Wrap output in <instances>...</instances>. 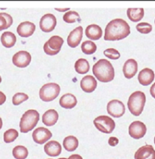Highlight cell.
<instances>
[{
    "label": "cell",
    "mask_w": 155,
    "mask_h": 159,
    "mask_svg": "<svg viewBox=\"0 0 155 159\" xmlns=\"http://www.w3.org/2000/svg\"><path fill=\"white\" fill-rule=\"evenodd\" d=\"M130 27L126 21L122 19H115L107 24L105 29V40H120L128 37Z\"/></svg>",
    "instance_id": "obj_1"
},
{
    "label": "cell",
    "mask_w": 155,
    "mask_h": 159,
    "mask_svg": "<svg viewBox=\"0 0 155 159\" xmlns=\"http://www.w3.org/2000/svg\"><path fill=\"white\" fill-rule=\"evenodd\" d=\"M95 77L101 82H109L115 77V71L110 61L106 59L99 60L92 68Z\"/></svg>",
    "instance_id": "obj_2"
},
{
    "label": "cell",
    "mask_w": 155,
    "mask_h": 159,
    "mask_svg": "<svg viewBox=\"0 0 155 159\" xmlns=\"http://www.w3.org/2000/svg\"><path fill=\"white\" fill-rule=\"evenodd\" d=\"M146 103V96L143 92L136 91L130 96L127 102V107L130 113L135 116L142 113Z\"/></svg>",
    "instance_id": "obj_3"
},
{
    "label": "cell",
    "mask_w": 155,
    "mask_h": 159,
    "mask_svg": "<svg viewBox=\"0 0 155 159\" xmlns=\"http://www.w3.org/2000/svg\"><path fill=\"white\" fill-rule=\"evenodd\" d=\"M40 120L39 113L35 110H29L23 113L20 119V128L21 133H28L37 126Z\"/></svg>",
    "instance_id": "obj_4"
},
{
    "label": "cell",
    "mask_w": 155,
    "mask_h": 159,
    "mask_svg": "<svg viewBox=\"0 0 155 159\" xmlns=\"http://www.w3.org/2000/svg\"><path fill=\"white\" fill-rule=\"evenodd\" d=\"M60 88L57 83H47L43 85L40 89V98L44 102H51L59 96Z\"/></svg>",
    "instance_id": "obj_5"
},
{
    "label": "cell",
    "mask_w": 155,
    "mask_h": 159,
    "mask_svg": "<svg viewBox=\"0 0 155 159\" xmlns=\"http://www.w3.org/2000/svg\"><path fill=\"white\" fill-rule=\"evenodd\" d=\"M94 125L102 133L111 134L116 127L115 121L108 116H99L93 121Z\"/></svg>",
    "instance_id": "obj_6"
},
{
    "label": "cell",
    "mask_w": 155,
    "mask_h": 159,
    "mask_svg": "<svg viewBox=\"0 0 155 159\" xmlns=\"http://www.w3.org/2000/svg\"><path fill=\"white\" fill-rule=\"evenodd\" d=\"M64 43V40L59 36L51 37L43 45V51L47 55H56L60 52Z\"/></svg>",
    "instance_id": "obj_7"
},
{
    "label": "cell",
    "mask_w": 155,
    "mask_h": 159,
    "mask_svg": "<svg viewBox=\"0 0 155 159\" xmlns=\"http://www.w3.org/2000/svg\"><path fill=\"white\" fill-rule=\"evenodd\" d=\"M106 110L110 116L119 118L123 116L125 113V106L121 101L118 99H113L107 104Z\"/></svg>",
    "instance_id": "obj_8"
},
{
    "label": "cell",
    "mask_w": 155,
    "mask_h": 159,
    "mask_svg": "<svg viewBox=\"0 0 155 159\" xmlns=\"http://www.w3.org/2000/svg\"><path fill=\"white\" fill-rule=\"evenodd\" d=\"M147 133V127L140 121H134L129 127V134L133 139H140Z\"/></svg>",
    "instance_id": "obj_9"
},
{
    "label": "cell",
    "mask_w": 155,
    "mask_h": 159,
    "mask_svg": "<svg viewBox=\"0 0 155 159\" xmlns=\"http://www.w3.org/2000/svg\"><path fill=\"white\" fill-rule=\"evenodd\" d=\"M56 25H57V19L53 14L46 13L40 19V28L43 32H51L54 30Z\"/></svg>",
    "instance_id": "obj_10"
},
{
    "label": "cell",
    "mask_w": 155,
    "mask_h": 159,
    "mask_svg": "<svg viewBox=\"0 0 155 159\" xmlns=\"http://www.w3.org/2000/svg\"><path fill=\"white\" fill-rule=\"evenodd\" d=\"M31 61V55L26 51H20L12 57V63L18 68H26Z\"/></svg>",
    "instance_id": "obj_11"
},
{
    "label": "cell",
    "mask_w": 155,
    "mask_h": 159,
    "mask_svg": "<svg viewBox=\"0 0 155 159\" xmlns=\"http://www.w3.org/2000/svg\"><path fill=\"white\" fill-rule=\"evenodd\" d=\"M32 137L34 142L39 144H43L51 139L52 137V133L48 129L41 127L33 130Z\"/></svg>",
    "instance_id": "obj_12"
},
{
    "label": "cell",
    "mask_w": 155,
    "mask_h": 159,
    "mask_svg": "<svg viewBox=\"0 0 155 159\" xmlns=\"http://www.w3.org/2000/svg\"><path fill=\"white\" fill-rule=\"evenodd\" d=\"M82 37H83V28L82 26H79L73 30L68 35V39H67L68 45L70 48H76L82 41Z\"/></svg>",
    "instance_id": "obj_13"
},
{
    "label": "cell",
    "mask_w": 155,
    "mask_h": 159,
    "mask_svg": "<svg viewBox=\"0 0 155 159\" xmlns=\"http://www.w3.org/2000/svg\"><path fill=\"white\" fill-rule=\"evenodd\" d=\"M135 159H155V150L151 145L140 148L134 155Z\"/></svg>",
    "instance_id": "obj_14"
},
{
    "label": "cell",
    "mask_w": 155,
    "mask_h": 159,
    "mask_svg": "<svg viewBox=\"0 0 155 159\" xmlns=\"http://www.w3.org/2000/svg\"><path fill=\"white\" fill-rule=\"evenodd\" d=\"M138 70L137 62L134 59H128L124 63L123 68H122V71L126 79H130L134 77L135 75L136 74Z\"/></svg>",
    "instance_id": "obj_15"
},
{
    "label": "cell",
    "mask_w": 155,
    "mask_h": 159,
    "mask_svg": "<svg viewBox=\"0 0 155 159\" xmlns=\"http://www.w3.org/2000/svg\"><path fill=\"white\" fill-rule=\"evenodd\" d=\"M36 26L34 23L29 21H25L20 23L17 26L16 31L19 35L22 37H29L34 33Z\"/></svg>",
    "instance_id": "obj_16"
},
{
    "label": "cell",
    "mask_w": 155,
    "mask_h": 159,
    "mask_svg": "<svg viewBox=\"0 0 155 159\" xmlns=\"http://www.w3.org/2000/svg\"><path fill=\"white\" fill-rule=\"evenodd\" d=\"M154 79V72L150 68H144L141 70L138 75V81L142 85H150Z\"/></svg>",
    "instance_id": "obj_17"
},
{
    "label": "cell",
    "mask_w": 155,
    "mask_h": 159,
    "mask_svg": "<svg viewBox=\"0 0 155 159\" xmlns=\"http://www.w3.org/2000/svg\"><path fill=\"white\" fill-rule=\"evenodd\" d=\"M97 81L93 76L86 75L81 80V88L85 93H92L97 87Z\"/></svg>",
    "instance_id": "obj_18"
},
{
    "label": "cell",
    "mask_w": 155,
    "mask_h": 159,
    "mask_svg": "<svg viewBox=\"0 0 155 159\" xmlns=\"http://www.w3.org/2000/svg\"><path fill=\"white\" fill-rule=\"evenodd\" d=\"M61 145L56 141H50L45 144L44 152L47 155L57 157L61 153Z\"/></svg>",
    "instance_id": "obj_19"
},
{
    "label": "cell",
    "mask_w": 155,
    "mask_h": 159,
    "mask_svg": "<svg viewBox=\"0 0 155 159\" xmlns=\"http://www.w3.org/2000/svg\"><path fill=\"white\" fill-rule=\"evenodd\" d=\"M85 35L90 40H99L102 36V28L96 24L89 25L85 29Z\"/></svg>",
    "instance_id": "obj_20"
},
{
    "label": "cell",
    "mask_w": 155,
    "mask_h": 159,
    "mask_svg": "<svg viewBox=\"0 0 155 159\" xmlns=\"http://www.w3.org/2000/svg\"><path fill=\"white\" fill-rule=\"evenodd\" d=\"M77 102L76 97L71 93H67V94L63 95L59 100L60 107L64 109H66V110L74 108L77 105Z\"/></svg>",
    "instance_id": "obj_21"
},
{
    "label": "cell",
    "mask_w": 155,
    "mask_h": 159,
    "mask_svg": "<svg viewBox=\"0 0 155 159\" xmlns=\"http://www.w3.org/2000/svg\"><path fill=\"white\" fill-rule=\"evenodd\" d=\"M58 120V113L54 110H49L45 112L42 117V121L43 124L47 127L54 126Z\"/></svg>",
    "instance_id": "obj_22"
},
{
    "label": "cell",
    "mask_w": 155,
    "mask_h": 159,
    "mask_svg": "<svg viewBox=\"0 0 155 159\" xmlns=\"http://www.w3.org/2000/svg\"><path fill=\"white\" fill-rule=\"evenodd\" d=\"M127 16L132 22L140 21L144 16V9L143 8H129L127 9Z\"/></svg>",
    "instance_id": "obj_23"
},
{
    "label": "cell",
    "mask_w": 155,
    "mask_h": 159,
    "mask_svg": "<svg viewBox=\"0 0 155 159\" xmlns=\"http://www.w3.org/2000/svg\"><path fill=\"white\" fill-rule=\"evenodd\" d=\"M2 44L6 48H10L15 45L16 42V37L15 34L9 31L4 32L1 36Z\"/></svg>",
    "instance_id": "obj_24"
},
{
    "label": "cell",
    "mask_w": 155,
    "mask_h": 159,
    "mask_svg": "<svg viewBox=\"0 0 155 159\" xmlns=\"http://www.w3.org/2000/svg\"><path fill=\"white\" fill-rule=\"evenodd\" d=\"M63 146L68 152H74L78 147V140L74 136H68L64 139Z\"/></svg>",
    "instance_id": "obj_25"
},
{
    "label": "cell",
    "mask_w": 155,
    "mask_h": 159,
    "mask_svg": "<svg viewBox=\"0 0 155 159\" xmlns=\"http://www.w3.org/2000/svg\"><path fill=\"white\" fill-rule=\"evenodd\" d=\"M89 63L85 58H80L76 61L74 64V69L78 74H85L89 71Z\"/></svg>",
    "instance_id": "obj_26"
},
{
    "label": "cell",
    "mask_w": 155,
    "mask_h": 159,
    "mask_svg": "<svg viewBox=\"0 0 155 159\" xmlns=\"http://www.w3.org/2000/svg\"><path fill=\"white\" fill-rule=\"evenodd\" d=\"M12 17L6 12H0V31L8 29L12 24Z\"/></svg>",
    "instance_id": "obj_27"
},
{
    "label": "cell",
    "mask_w": 155,
    "mask_h": 159,
    "mask_svg": "<svg viewBox=\"0 0 155 159\" xmlns=\"http://www.w3.org/2000/svg\"><path fill=\"white\" fill-rule=\"evenodd\" d=\"M12 155L16 159H26L28 156V150L24 146H16L12 149Z\"/></svg>",
    "instance_id": "obj_28"
},
{
    "label": "cell",
    "mask_w": 155,
    "mask_h": 159,
    "mask_svg": "<svg viewBox=\"0 0 155 159\" xmlns=\"http://www.w3.org/2000/svg\"><path fill=\"white\" fill-rule=\"evenodd\" d=\"M97 50L95 43L90 40L84 41L82 44V51L85 54H92Z\"/></svg>",
    "instance_id": "obj_29"
},
{
    "label": "cell",
    "mask_w": 155,
    "mask_h": 159,
    "mask_svg": "<svg viewBox=\"0 0 155 159\" xmlns=\"http://www.w3.org/2000/svg\"><path fill=\"white\" fill-rule=\"evenodd\" d=\"M63 20L65 23H73L75 22H80V16L75 11H68L64 15Z\"/></svg>",
    "instance_id": "obj_30"
},
{
    "label": "cell",
    "mask_w": 155,
    "mask_h": 159,
    "mask_svg": "<svg viewBox=\"0 0 155 159\" xmlns=\"http://www.w3.org/2000/svg\"><path fill=\"white\" fill-rule=\"evenodd\" d=\"M19 136V133L15 129H9L6 130L3 135V139L6 143L13 142Z\"/></svg>",
    "instance_id": "obj_31"
},
{
    "label": "cell",
    "mask_w": 155,
    "mask_h": 159,
    "mask_svg": "<svg viewBox=\"0 0 155 159\" xmlns=\"http://www.w3.org/2000/svg\"><path fill=\"white\" fill-rule=\"evenodd\" d=\"M29 99V96L23 93H16L12 97V104L14 106H18L23 102L24 101H26Z\"/></svg>",
    "instance_id": "obj_32"
},
{
    "label": "cell",
    "mask_w": 155,
    "mask_h": 159,
    "mask_svg": "<svg viewBox=\"0 0 155 159\" xmlns=\"http://www.w3.org/2000/svg\"><path fill=\"white\" fill-rule=\"evenodd\" d=\"M136 30L138 32L143 34H147L151 32L152 30V26L148 23H140L136 25Z\"/></svg>",
    "instance_id": "obj_33"
},
{
    "label": "cell",
    "mask_w": 155,
    "mask_h": 159,
    "mask_svg": "<svg viewBox=\"0 0 155 159\" xmlns=\"http://www.w3.org/2000/svg\"><path fill=\"white\" fill-rule=\"evenodd\" d=\"M104 55L108 58L112 60H117L120 57V54L119 51L114 48H108V49L104 51Z\"/></svg>",
    "instance_id": "obj_34"
},
{
    "label": "cell",
    "mask_w": 155,
    "mask_h": 159,
    "mask_svg": "<svg viewBox=\"0 0 155 159\" xmlns=\"http://www.w3.org/2000/svg\"><path fill=\"white\" fill-rule=\"evenodd\" d=\"M108 144L112 147H115L116 145H117L118 143H119V139L117 138H115V137H111V138L108 139Z\"/></svg>",
    "instance_id": "obj_35"
},
{
    "label": "cell",
    "mask_w": 155,
    "mask_h": 159,
    "mask_svg": "<svg viewBox=\"0 0 155 159\" xmlns=\"http://www.w3.org/2000/svg\"><path fill=\"white\" fill-rule=\"evenodd\" d=\"M6 100V95H5L2 92L0 91V106L2 105L3 103H5Z\"/></svg>",
    "instance_id": "obj_36"
},
{
    "label": "cell",
    "mask_w": 155,
    "mask_h": 159,
    "mask_svg": "<svg viewBox=\"0 0 155 159\" xmlns=\"http://www.w3.org/2000/svg\"><path fill=\"white\" fill-rule=\"evenodd\" d=\"M150 95L152 96V97L155 99V83H153V85H151V87H150Z\"/></svg>",
    "instance_id": "obj_37"
},
{
    "label": "cell",
    "mask_w": 155,
    "mask_h": 159,
    "mask_svg": "<svg viewBox=\"0 0 155 159\" xmlns=\"http://www.w3.org/2000/svg\"><path fill=\"white\" fill-rule=\"evenodd\" d=\"M67 159H83V158H82V157L79 155H72Z\"/></svg>",
    "instance_id": "obj_38"
},
{
    "label": "cell",
    "mask_w": 155,
    "mask_h": 159,
    "mask_svg": "<svg viewBox=\"0 0 155 159\" xmlns=\"http://www.w3.org/2000/svg\"><path fill=\"white\" fill-rule=\"evenodd\" d=\"M56 10L59 11V12H64V11H67V10H69V8H67V9H57V8H56Z\"/></svg>",
    "instance_id": "obj_39"
},
{
    "label": "cell",
    "mask_w": 155,
    "mask_h": 159,
    "mask_svg": "<svg viewBox=\"0 0 155 159\" xmlns=\"http://www.w3.org/2000/svg\"><path fill=\"white\" fill-rule=\"evenodd\" d=\"M2 118L0 117V130L2 129Z\"/></svg>",
    "instance_id": "obj_40"
},
{
    "label": "cell",
    "mask_w": 155,
    "mask_h": 159,
    "mask_svg": "<svg viewBox=\"0 0 155 159\" xmlns=\"http://www.w3.org/2000/svg\"><path fill=\"white\" fill-rule=\"evenodd\" d=\"M2 82V78H1V76H0V83H1Z\"/></svg>",
    "instance_id": "obj_41"
},
{
    "label": "cell",
    "mask_w": 155,
    "mask_h": 159,
    "mask_svg": "<svg viewBox=\"0 0 155 159\" xmlns=\"http://www.w3.org/2000/svg\"><path fill=\"white\" fill-rule=\"evenodd\" d=\"M59 159H67V158H59Z\"/></svg>",
    "instance_id": "obj_42"
},
{
    "label": "cell",
    "mask_w": 155,
    "mask_h": 159,
    "mask_svg": "<svg viewBox=\"0 0 155 159\" xmlns=\"http://www.w3.org/2000/svg\"><path fill=\"white\" fill-rule=\"evenodd\" d=\"M154 144H155V137H154Z\"/></svg>",
    "instance_id": "obj_43"
},
{
    "label": "cell",
    "mask_w": 155,
    "mask_h": 159,
    "mask_svg": "<svg viewBox=\"0 0 155 159\" xmlns=\"http://www.w3.org/2000/svg\"><path fill=\"white\" fill-rule=\"evenodd\" d=\"M154 23H155V21H154Z\"/></svg>",
    "instance_id": "obj_44"
}]
</instances>
